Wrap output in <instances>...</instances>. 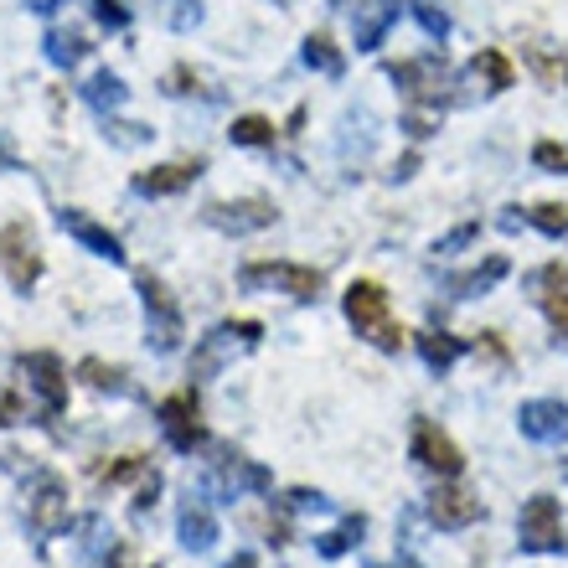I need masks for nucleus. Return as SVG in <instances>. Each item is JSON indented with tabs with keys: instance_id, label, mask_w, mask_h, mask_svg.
I'll return each mask as SVG.
<instances>
[{
	"instance_id": "f8f14e48",
	"label": "nucleus",
	"mask_w": 568,
	"mask_h": 568,
	"mask_svg": "<svg viewBox=\"0 0 568 568\" xmlns=\"http://www.w3.org/2000/svg\"><path fill=\"white\" fill-rule=\"evenodd\" d=\"M202 223L227 233V239H243V233H264L274 223V202L264 196H243V202H207L202 207Z\"/></svg>"
},
{
	"instance_id": "aec40b11",
	"label": "nucleus",
	"mask_w": 568,
	"mask_h": 568,
	"mask_svg": "<svg viewBox=\"0 0 568 568\" xmlns=\"http://www.w3.org/2000/svg\"><path fill=\"white\" fill-rule=\"evenodd\" d=\"M507 270H511L507 258H501V254H491V258H486V264H480V270H470V274H455V280H449L445 290H449V295H455V300H476V295H486V290H496V284L507 280Z\"/></svg>"
},
{
	"instance_id": "20e7f679",
	"label": "nucleus",
	"mask_w": 568,
	"mask_h": 568,
	"mask_svg": "<svg viewBox=\"0 0 568 568\" xmlns=\"http://www.w3.org/2000/svg\"><path fill=\"white\" fill-rule=\"evenodd\" d=\"M258 336H264V326L258 321H217V326L196 342L192 352V377H217L233 357H243V352H254Z\"/></svg>"
},
{
	"instance_id": "412c9836",
	"label": "nucleus",
	"mask_w": 568,
	"mask_h": 568,
	"mask_svg": "<svg viewBox=\"0 0 568 568\" xmlns=\"http://www.w3.org/2000/svg\"><path fill=\"white\" fill-rule=\"evenodd\" d=\"M83 104L89 109H99V114H114V109H124L130 104V89H124V78L120 73H109V68H99V73L83 83Z\"/></svg>"
},
{
	"instance_id": "f704fd0d",
	"label": "nucleus",
	"mask_w": 568,
	"mask_h": 568,
	"mask_svg": "<svg viewBox=\"0 0 568 568\" xmlns=\"http://www.w3.org/2000/svg\"><path fill=\"white\" fill-rule=\"evenodd\" d=\"M439 114H445V109H424V104H408V114H404V130L414 140H424V135H434V130H439Z\"/></svg>"
},
{
	"instance_id": "cd10ccee",
	"label": "nucleus",
	"mask_w": 568,
	"mask_h": 568,
	"mask_svg": "<svg viewBox=\"0 0 568 568\" xmlns=\"http://www.w3.org/2000/svg\"><path fill=\"white\" fill-rule=\"evenodd\" d=\"M542 280H548V295H542V315H548V326H554L558 336H568V274H564V270H548Z\"/></svg>"
},
{
	"instance_id": "79ce46f5",
	"label": "nucleus",
	"mask_w": 568,
	"mask_h": 568,
	"mask_svg": "<svg viewBox=\"0 0 568 568\" xmlns=\"http://www.w3.org/2000/svg\"><path fill=\"white\" fill-rule=\"evenodd\" d=\"M58 6H68V0H27V11H37V16H52Z\"/></svg>"
},
{
	"instance_id": "c85d7f7f",
	"label": "nucleus",
	"mask_w": 568,
	"mask_h": 568,
	"mask_svg": "<svg viewBox=\"0 0 568 568\" xmlns=\"http://www.w3.org/2000/svg\"><path fill=\"white\" fill-rule=\"evenodd\" d=\"M155 16H161L171 31H181V37H186V31L202 27V0H161V6H155Z\"/></svg>"
},
{
	"instance_id": "423d86ee",
	"label": "nucleus",
	"mask_w": 568,
	"mask_h": 568,
	"mask_svg": "<svg viewBox=\"0 0 568 568\" xmlns=\"http://www.w3.org/2000/svg\"><path fill=\"white\" fill-rule=\"evenodd\" d=\"M517 542L523 554H564V511H558L554 496H527L523 517H517Z\"/></svg>"
},
{
	"instance_id": "de8ad7c7",
	"label": "nucleus",
	"mask_w": 568,
	"mask_h": 568,
	"mask_svg": "<svg viewBox=\"0 0 568 568\" xmlns=\"http://www.w3.org/2000/svg\"><path fill=\"white\" fill-rule=\"evenodd\" d=\"M280 6H284V0H280Z\"/></svg>"
},
{
	"instance_id": "f257e3e1",
	"label": "nucleus",
	"mask_w": 568,
	"mask_h": 568,
	"mask_svg": "<svg viewBox=\"0 0 568 568\" xmlns=\"http://www.w3.org/2000/svg\"><path fill=\"white\" fill-rule=\"evenodd\" d=\"M342 311H346V321H352V331H357L362 342H373L377 352H398V346H404V331H398V321H393V305H388V295H383V284L377 280H352L346 284Z\"/></svg>"
},
{
	"instance_id": "473e14b6",
	"label": "nucleus",
	"mask_w": 568,
	"mask_h": 568,
	"mask_svg": "<svg viewBox=\"0 0 568 568\" xmlns=\"http://www.w3.org/2000/svg\"><path fill=\"white\" fill-rule=\"evenodd\" d=\"M527 223L538 227V233H548V239H564L568 233V207L564 202H542V207L527 212Z\"/></svg>"
},
{
	"instance_id": "9d476101",
	"label": "nucleus",
	"mask_w": 568,
	"mask_h": 568,
	"mask_svg": "<svg viewBox=\"0 0 568 568\" xmlns=\"http://www.w3.org/2000/svg\"><path fill=\"white\" fill-rule=\"evenodd\" d=\"M0 270H6L11 290H21V295L37 290V280H42V254H37V239H31L27 223L0 227Z\"/></svg>"
},
{
	"instance_id": "49530a36",
	"label": "nucleus",
	"mask_w": 568,
	"mask_h": 568,
	"mask_svg": "<svg viewBox=\"0 0 568 568\" xmlns=\"http://www.w3.org/2000/svg\"><path fill=\"white\" fill-rule=\"evenodd\" d=\"M331 6H342V0H331Z\"/></svg>"
},
{
	"instance_id": "1a4fd4ad",
	"label": "nucleus",
	"mask_w": 568,
	"mask_h": 568,
	"mask_svg": "<svg viewBox=\"0 0 568 568\" xmlns=\"http://www.w3.org/2000/svg\"><path fill=\"white\" fill-rule=\"evenodd\" d=\"M16 367L27 377V388L37 393V404H42V424H52L68 408V373H62L58 352H27Z\"/></svg>"
},
{
	"instance_id": "2eb2a0df",
	"label": "nucleus",
	"mask_w": 568,
	"mask_h": 568,
	"mask_svg": "<svg viewBox=\"0 0 568 568\" xmlns=\"http://www.w3.org/2000/svg\"><path fill=\"white\" fill-rule=\"evenodd\" d=\"M517 429L538 445H558V439H568V404L564 398H527L517 408Z\"/></svg>"
},
{
	"instance_id": "a211bd4d",
	"label": "nucleus",
	"mask_w": 568,
	"mask_h": 568,
	"mask_svg": "<svg viewBox=\"0 0 568 568\" xmlns=\"http://www.w3.org/2000/svg\"><path fill=\"white\" fill-rule=\"evenodd\" d=\"M207 165L202 161H171V165H150V171H140L130 186H135L140 196H176V192H186L196 176H202Z\"/></svg>"
},
{
	"instance_id": "58836bf2",
	"label": "nucleus",
	"mask_w": 568,
	"mask_h": 568,
	"mask_svg": "<svg viewBox=\"0 0 568 568\" xmlns=\"http://www.w3.org/2000/svg\"><path fill=\"white\" fill-rule=\"evenodd\" d=\"M532 68L542 73V83H548V89H564V83H568V68H564V62L542 58V52H532Z\"/></svg>"
},
{
	"instance_id": "c03bdc74",
	"label": "nucleus",
	"mask_w": 568,
	"mask_h": 568,
	"mask_svg": "<svg viewBox=\"0 0 568 568\" xmlns=\"http://www.w3.org/2000/svg\"><path fill=\"white\" fill-rule=\"evenodd\" d=\"M0 171H16V155L6 145H0Z\"/></svg>"
},
{
	"instance_id": "c756f323",
	"label": "nucleus",
	"mask_w": 568,
	"mask_h": 568,
	"mask_svg": "<svg viewBox=\"0 0 568 568\" xmlns=\"http://www.w3.org/2000/svg\"><path fill=\"white\" fill-rule=\"evenodd\" d=\"M150 476H155V465H150L145 455H120L114 465H104V470H99V480H104V486H124V480H150Z\"/></svg>"
},
{
	"instance_id": "a19ab883",
	"label": "nucleus",
	"mask_w": 568,
	"mask_h": 568,
	"mask_svg": "<svg viewBox=\"0 0 568 568\" xmlns=\"http://www.w3.org/2000/svg\"><path fill=\"white\" fill-rule=\"evenodd\" d=\"M0 424H21V404H16V393H0Z\"/></svg>"
},
{
	"instance_id": "39448f33",
	"label": "nucleus",
	"mask_w": 568,
	"mask_h": 568,
	"mask_svg": "<svg viewBox=\"0 0 568 568\" xmlns=\"http://www.w3.org/2000/svg\"><path fill=\"white\" fill-rule=\"evenodd\" d=\"M155 414H161V434H165V445H171V449H181V455L207 449V424H202V404H196L192 388L165 393Z\"/></svg>"
},
{
	"instance_id": "7c9ffc66",
	"label": "nucleus",
	"mask_w": 568,
	"mask_h": 568,
	"mask_svg": "<svg viewBox=\"0 0 568 568\" xmlns=\"http://www.w3.org/2000/svg\"><path fill=\"white\" fill-rule=\"evenodd\" d=\"M227 135H233V145L264 150V145H274V124L264 120V114H243V120L233 124V130H227Z\"/></svg>"
},
{
	"instance_id": "393cba45",
	"label": "nucleus",
	"mask_w": 568,
	"mask_h": 568,
	"mask_svg": "<svg viewBox=\"0 0 568 568\" xmlns=\"http://www.w3.org/2000/svg\"><path fill=\"white\" fill-rule=\"evenodd\" d=\"M470 78H480V83H486V93H507L511 83H517V73H511L507 52H496V47L476 52V62H470Z\"/></svg>"
},
{
	"instance_id": "9b49d317",
	"label": "nucleus",
	"mask_w": 568,
	"mask_h": 568,
	"mask_svg": "<svg viewBox=\"0 0 568 568\" xmlns=\"http://www.w3.org/2000/svg\"><path fill=\"white\" fill-rule=\"evenodd\" d=\"M27 523L37 538H58V532H68V480L52 476V470H42L37 476V486H31V501H27Z\"/></svg>"
},
{
	"instance_id": "4c0bfd02",
	"label": "nucleus",
	"mask_w": 568,
	"mask_h": 568,
	"mask_svg": "<svg viewBox=\"0 0 568 568\" xmlns=\"http://www.w3.org/2000/svg\"><path fill=\"white\" fill-rule=\"evenodd\" d=\"M104 135L114 140V145H145V140L155 135V130H145V124H114V120H109V124H104Z\"/></svg>"
},
{
	"instance_id": "4468645a",
	"label": "nucleus",
	"mask_w": 568,
	"mask_h": 568,
	"mask_svg": "<svg viewBox=\"0 0 568 568\" xmlns=\"http://www.w3.org/2000/svg\"><path fill=\"white\" fill-rule=\"evenodd\" d=\"M58 227L68 233L73 243H83L93 258H109V264H124V243H120V233H109L99 217H89L83 207H62L58 212Z\"/></svg>"
},
{
	"instance_id": "ea45409f",
	"label": "nucleus",
	"mask_w": 568,
	"mask_h": 568,
	"mask_svg": "<svg viewBox=\"0 0 568 568\" xmlns=\"http://www.w3.org/2000/svg\"><path fill=\"white\" fill-rule=\"evenodd\" d=\"M284 507H290V511H331V501L321 491H305V486H300V491H290V501H284Z\"/></svg>"
},
{
	"instance_id": "2f4dec72",
	"label": "nucleus",
	"mask_w": 568,
	"mask_h": 568,
	"mask_svg": "<svg viewBox=\"0 0 568 568\" xmlns=\"http://www.w3.org/2000/svg\"><path fill=\"white\" fill-rule=\"evenodd\" d=\"M408 11H414V21L424 27V37H429V42H445V37H449V16H445V6H439V0H414Z\"/></svg>"
},
{
	"instance_id": "4be33fe9",
	"label": "nucleus",
	"mask_w": 568,
	"mask_h": 568,
	"mask_svg": "<svg viewBox=\"0 0 568 568\" xmlns=\"http://www.w3.org/2000/svg\"><path fill=\"white\" fill-rule=\"evenodd\" d=\"M419 357L429 373H449L455 362L465 357V342L460 336H449V331H424L419 336Z\"/></svg>"
},
{
	"instance_id": "7ed1b4c3",
	"label": "nucleus",
	"mask_w": 568,
	"mask_h": 568,
	"mask_svg": "<svg viewBox=\"0 0 568 568\" xmlns=\"http://www.w3.org/2000/svg\"><path fill=\"white\" fill-rule=\"evenodd\" d=\"M135 290H140V305H145V342H150V352L171 357V352L181 346V336H186V321H181L176 295H171L155 274H140Z\"/></svg>"
},
{
	"instance_id": "a878e982",
	"label": "nucleus",
	"mask_w": 568,
	"mask_h": 568,
	"mask_svg": "<svg viewBox=\"0 0 568 568\" xmlns=\"http://www.w3.org/2000/svg\"><path fill=\"white\" fill-rule=\"evenodd\" d=\"M362 532H367V517H362V511H352V517H346V523L336 527V532L315 538V554H321V558H342V554H352V548L362 542Z\"/></svg>"
},
{
	"instance_id": "5701e85b",
	"label": "nucleus",
	"mask_w": 568,
	"mask_h": 568,
	"mask_svg": "<svg viewBox=\"0 0 568 568\" xmlns=\"http://www.w3.org/2000/svg\"><path fill=\"white\" fill-rule=\"evenodd\" d=\"M42 47H47V62H52V68H78V62L89 58V37H83V31L52 27L42 37Z\"/></svg>"
},
{
	"instance_id": "b1692460",
	"label": "nucleus",
	"mask_w": 568,
	"mask_h": 568,
	"mask_svg": "<svg viewBox=\"0 0 568 568\" xmlns=\"http://www.w3.org/2000/svg\"><path fill=\"white\" fill-rule=\"evenodd\" d=\"M300 58H305V68H311V73H321V78H342L346 73V58L331 47L326 31H311V37H305V47H300Z\"/></svg>"
},
{
	"instance_id": "ddd939ff",
	"label": "nucleus",
	"mask_w": 568,
	"mask_h": 568,
	"mask_svg": "<svg viewBox=\"0 0 568 568\" xmlns=\"http://www.w3.org/2000/svg\"><path fill=\"white\" fill-rule=\"evenodd\" d=\"M408 455L424 465V470H434V476H445V480H455L465 470V455H460V445L449 439L445 429L434 419H419L414 424V445H408Z\"/></svg>"
},
{
	"instance_id": "e433bc0d",
	"label": "nucleus",
	"mask_w": 568,
	"mask_h": 568,
	"mask_svg": "<svg viewBox=\"0 0 568 568\" xmlns=\"http://www.w3.org/2000/svg\"><path fill=\"white\" fill-rule=\"evenodd\" d=\"M532 161H538L542 171H554V176H564V171H568V145H554V140H538V150H532Z\"/></svg>"
},
{
	"instance_id": "0eeeda50",
	"label": "nucleus",
	"mask_w": 568,
	"mask_h": 568,
	"mask_svg": "<svg viewBox=\"0 0 568 568\" xmlns=\"http://www.w3.org/2000/svg\"><path fill=\"white\" fill-rule=\"evenodd\" d=\"M239 284L243 290H280V295H290V300H315L321 284H326V274L305 270V264H274L270 258V264H243Z\"/></svg>"
},
{
	"instance_id": "dca6fc26",
	"label": "nucleus",
	"mask_w": 568,
	"mask_h": 568,
	"mask_svg": "<svg viewBox=\"0 0 568 568\" xmlns=\"http://www.w3.org/2000/svg\"><path fill=\"white\" fill-rule=\"evenodd\" d=\"M424 511H429V523L439 527V532H465V527L480 523V501L470 491H460V486H439Z\"/></svg>"
},
{
	"instance_id": "6ab92c4d",
	"label": "nucleus",
	"mask_w": 568,
	"mask_h": 568,
	"mask_svg": "<svg viewBox=\"0 0 568 568\" xmlns=\"http://www.w3.org/2000/svg\"><path fill=\"white\" fill-rule=\"evenodd\" d=\"M398 6H404V0H367V6H357V16H352V42H357V52H377V47H383L388 27L398 21Z\"/></svg>"
},
{
	"instance_id": "c9c22d12",
	"label": "nucleus",
	"mask_w": 568,
	"mask_h": 568,
	"mask_svg": "<svg viewBox=\"0 0 568 568\" xmlns=\"http://www.w3.org/2000/svg\"><path fill=\"white\" fill-rule=\"evenodd\" d=\"M89 11H93V21H99V27H109V31L130 27V11H124L120 0H89Z\"/></svg>"
},
{
	"instance_id": "bb28decb",
	"label": "nucleus",
	"mask_w": 568,
	"mask_h": 568,
	"mask_svg": "<svg viewBox=\"0 0 568 568\" xmlns=\"http://www.w3.org/2000/svg\"><path fill=\"white\" fill-rule=\"evenodd\" d=\"M78 377H83L93 393H130V373H124V367H109V362H99V357L78 362Z\"/></svg>"
},
{
	"instance_id": "6e6552de",
	"label": "nucleus",
	"mask_w": 568,
	"mask_h": 568,
	"mask_svg": "<svg viewBox=\"0 0 568 568\" xmlns=\"http://www.w3.org/2000/svg\"><path fill=\"white\" fill-rule=\"evenodd\" d=\"M202 486H207L217 501H239L243 491L270 496L274 491V476L258 460H248V455H223V460L207 470V480H202Z\"/></svg>"
},
{
	"instance_id": "72a5a7b5",
	"label": "nucleus",
	"mask_w": 568,
	"mask_h": 568,
	"mask_svg": "<svg viewBox=\"0 0 568 568\" xmlns=\"http://www.w3.org/2000/svg\"><path fill=\"white\" fill-rule=\"evenodd\" d=\"M480 239V223H460V227H449L445 239L434 243V254L439 258H449V254H460V248H470V243Z\"/></svg>"
},
{
	"instance_id": "37998d69",
	"label": "nucleus",
	"mask_w": 568,
	"mask_h": 568,
	"mask_svg": "<svg viewBox=\"0 0 568 568\" xmlns=\"http://www.w3.org/2000/svg\"><path fill=\"white\" fill-rule=\"evenodd\" d=\"M223 568H258V558H254V554H233Z\"/></svg>"
},
{
	"instance_id": "a18cd8bd",
	"label": "nucleus",
	"mask_w": 568,
	"mask_h": 568,
	"mask_svg": "<svg viewBox=\"0 0 568 568\" xmlns=\"http://www.w3.org/2000/svg\"><path fill=\"white\" fill-rule=\"evenodd\" d=\"M367 568H414V564H367Z\"/></svg>"
},
{
	"instance_id": "f3484780",
	"label": "nucleus",
	"mask_w": 568,
	"mask_h": 568,
	"mask_svg": "<svg viewBox=\"0 0 568 568\" xmlns=\"http://www.w3.org/2000/svg\"><path fill=\"white\" fill-rule=\"evenodd\" d=\"M176 538L186 554H207L212 542H217V517H212L207 496L186 491V501H181V511H176Z\"/></svg>"
},
{
	"instance_id": "f03ea898",
	"label": "nucleus",
	"mask_w": 568,
	"mask_h": 568,
	"mask_svg": "<svg viewBox=\"0 0 568 568\" xmlns=\"http://www.w3.org/2000/svg\"><path fill=\"white\" fill-rule=\"evenodd\" d=\"M388 78L408 93V104H424V109H445L449 89H455V73H449L445 52H424V58L393 62Z\"/></svg>"
}]
</instances>
